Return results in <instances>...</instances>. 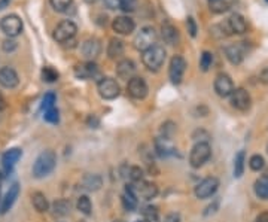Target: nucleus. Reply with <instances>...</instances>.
<instances>
[{
	"mask_svg": "<svg viewBox=\"0 0 268 222\" xmlns=\"http://www.w3.org/2000/svg\"><path fill=\"white\" fill-rule=\"evenodd\" d=\"M55 166H57V154L51 149H46L40 152L39 157L36 158L33 164V176L36 179H42L49 173H52Z\"/></svg>",
	"mask_w": 268,
	"mask_h": 222,
	"instance_id": "f257e3e1",
	"label": "nucleus"
},
{
	"mask_svg": "<svg viewBox=\"0 0 268 222\" xmlns=\"http://www.w3.org/2000/svg\"><path fill=\"white\" fill-rule=\"evenodd\" d=\"M142 61L151 72H158L166 61V49L161 45H155L142 54Z\"/></svg>",
	"mask_w": 268,
	"mask_h": 222,
	"instance_id": "f03ea898",
	"label": "nucleus"
},
{
	"mask_svg": "<svg viewBox=\"0 0 268 222\" xmlns=\"http://www.w3.org/2000/svg\"><path fill=\"white\" fill-rule=\"evenodd\" d=\"M210 157H212V146L209 145V142H198L191 149L189 164L194 169H200L209 161Z\"/></svg>",
	"mask_w": 268,
	"mask_h": 222,
	"instance_id": "7ed1b4c3",
	"label": "nucleus"
},
{
	"mask_svg": "<svg viewBox=\"0 0 268 222\" xmlns=\"http://www.w3.org/2000/svg\"><path fill=\"white\" fill-rule=\"evenodd\" d=\"M157 39H158V34H157L155 28L151 27V25H146V27L140 28V31L136 34V37L133 40V45H134V48L137 51L145 52L146 49L157 45Z\"/></svg>",
	"mask_w": 268,
	"mask_h": 222,
	"instance_id": "20e7f679",
	"label": "nucleus"
},
{
	"mask_svg": "<svg viewBox=\"0 0 268 222\" xmlns=\"http://www.w3.org/2000/svg\"><path fill=\"white\" fill-rule=\"evenodd\" d=\"M22 28H24L22 19L15 13H9L0 19V30L10 39L19 36L22 33Z\"/></svg>",
	"mask_w": 268,
	"mask_h": 222,
	"instance_id": "39448f33",
	"label": "nucleus"
},
{
	"mask_svg": "<svg viewBox=\"0 0 268 222\" xmlns=\"http://www.w3.org/2000/svg\"><path fill=\"white\" fill-rule=\"evenodd\" d=\"M127 188L131 193H134L137 199H143V200H152L158 196V187L148 181L131 182L130 185H127Z\"/></svg>",
	"mask_w": 268,
	"mask_h": 222,
	"instance_id": "423d86ee",
	"label": "nucleus"
},
{
	"mask_svg": "<svg viewBox=\"0 0 268 222\" xmlns=\"http://www.w3.org/2000/svg\"><path fill=\"white\" fill-rule=\"evenodd\" d=\"M76 31H78V25L72 19H64L55 27V30L52 33V37L58 43H66V42L72 40L76 36Z\"/></svg>",
	"mask_w": 268,
	"mask_h": 222,
	"instance_id": "0eeeda50",
	"label": "nucleus"
},
{
	"mask_svg": "<svg viewBox=\"0 0 268 222\" xmlns=\"http://www.w3.org/2000/svg\"><path fill=\"white\" fill-rule=\"evenodd\" d=\"M97 91L100 94L101 99L104 100H113L119 96L121 93V88H119V84L113 79V78H101L97 84Z\"/></svg>",
	"mask_w": 268,
	"mask_h": 222,
	"instance_id": "6e6552de",
	"label": "nucleus"
},
{
	"mask_svg": "<svg viewBox=\"0 0 268 222\" xmlns=\"http://www.w3.org/2000/svg\"><path fill=\"white\" fill-rule=\"evenodd\" d=\"M186 70V60L182 55H175L170 60V66H169V78L173 84L179 85L183 79Z\"/></svg>",
	"mask_w": 268,
	"mask_h": 222,
	"instance_id": "1a4fd4ad",
	"label": "nucleus"
},
{
	"mask_svg": "<svg viewBox=\"0 0 268 222\" xmlns=\"http://www.w3.org/2000/svg\"><path fill=\"white\" fill-rule=\"evenodd\" d=\"M218 188H219V181H218V178L210 176V178L203 179V181L195 187L194 193H195V197H197V199L204 200V199L212 197V196L218 191Z\"/></svg>",
	"mask_w": 268,
	"mask_h": 222,
	"instance_id": "9d476101",
	"label": "nucleus"
},
{
	"mask_svg": "<svg viewBox=\"0 0 268 222\" xmlns=\"http://www.w3.org/2000/svg\"><path fill=\"white\" fill-rule=\"evenodd\" d=\"M127 91H128L130 97H133V99H136V100H143V99L148 96L149 88H148V84H146V81H145L143 78L134 76L133 79L128 81V84H127Z\"/></svg>",
	"mask_w": 268,
	"mask_h": 222,
	"instance_id": "9b49d317",
	"label": "nucleus"
},
{
	"mask_svg": "<svg viewBox=\"0 0 268 222\" xmlns=\"http://www.w3.org/2000/svg\"><path fill=\"white\" fill-rule=\"evenodd\" d=\"M230 99H231L233 108H236L237 111L246 112V111L251 109L252 97H251L249 91H246L245 88H237V90H234V93L230 96Z\"/></svg>",
	"mask_w": 268,
	"mask_h": 222,
	"instance_id": "f8f14e48",
	"label": "nucleus"
},
{
	"mask_svg": "<svg viewBox=\"0 0 268 222\" xmlns=\"http://www.w3.org/2000/svg\"><path fill=\"white\" fill-rule=\"evenodd\" d=\"M215 91L219 97H230L233 93H234V82L233 79L227 75V73H219L216 78H215Z\"/></svg>",
	"mask_w": 268,
	"mask_h": 222,
	"instance_id": "ddd939ff",
	"label": "nucleus"
},
{
	"mask_svg": "<svg viewBox=\"0 0 268 222\" xmlns=\"http://www.w3.org/2000/svg\"><path fill=\"white\" fill-rule=\"evenodd\" d=\"M224 54L227 57V60L237 66L240 64L243 60H245V55H246V48L243 45V42H239V43H233V45H228L224 48Z\"/></svg>",
	"mask_w": 268,
	"mask_h": 222,
	"instance_id": "4468645a",
	"label": "nucleus"
},
{
	"mask_svg": "<svg viewBox=\"0 0 268 222\" xmlns=\"http://www.w3.org/2000/svg\"><path fill=\"white\" fill-rule=\"evenodd\" d=\"M112 28H113L115 33L125 36V34H130V33L134 31L136 22H134L133 18H130V16H127V15H121V16H116V18L113 19Z\"/></svg>",
	"mask_w": 268,
	"mask_h": 222,
	"instance_id": "2eb2a0df",
	"label": "nucleus"
},
{
	"mask_svg": "<svg viewBox=\"0 0 268 222\" xmlns=\"http://www.w3.org/2000/svg\"><path fill=\"white\" fill-rule=\"evenodd\" d=\"M81 52H82V55H84L88 61H92V60L97 58V57L100 55V52H101V43H100V40L95 39V37L87 39V40L82 43V46H81Z\"/></svg>",
	"mask_w": 268,
	"mask_h": 222,
	"instance_id": "dca6fc26",
	"label": "nucleus"
},
{
	"mask_svg": "<svg viewBox=\"0 0 268 222\" xmlns=\"http://www.w3.org/2000/svg\"><path fill=\"white\" fill-rule=\"evenodd\" d=\"M98 73H100V69L94 61H85L75 67V76L78 79H92Z\"/></svg>",
	"mask_w": 268,
	"mask_h": 222,
	"instance_id": "f3484780",
	"label": "nucleus"
},
{
	"mask_svg": "<svg viewBox=\"0 0 268 222\" xmlns=\"http://www.w3.org/2000/svg\"><path fill=\"white\" fill-rule=\"evenodd\" d=\"M19 84V76L12 67H1L0 69V85L3 88L12 90Z\"/></svg>",
	"mask_w": 268,
	"mask_h": 222,
	"instance_id": "a211bd4d",
	"label": "nucleus"
},
{
	"mask_svg": "<svg viewBox=\"0 0 268 222\" xmlns=\"http://www.w3.org/2000/svg\"><path fill=\"white\" fill-rule=\"evenodd\" d=\"M227 27L233 34H243L248 31V22L242 13H233L227 21Z\"/></svg>",
	"mask_w": 268,
	"mask_h": 222,
	"instance_id": "6ab92c4d",
	"label": "nucleus"
},
{
	"mask_svg": "<svg viewBox=\"0 0 268 222\" xmlns=\"http://www.w3.org/2000/svg\"><path fill=\"white\" fill-rule=\"evenodd\" d=\"M134 73H136V64H134L133 60L124 58L116 64V75H118L119 79L130 81V79L134 78Z\"/></svg>",
	"mask_w": 268,
	"mask_h": 222,
	"instance_id": "aec40b11",
	"label": "nucleus"
},
{
	"mask_svg": "<svg viewBox=\"0 0 268 222\" xmlns=\"http://www.w3.org/2000/svg\"><path fill=\"white\" fill-rule=\"evenodd\" d=\"M22 155V151L19 148H10L7 149L3 155H1V164H3V169L6 173H10L13 166L16 164V161L21 158Z\"/></svg>",
	"mask_w": 268,
	"mask_h": 222,
	"instance_id": "412c9836",
	"label": "nucleus"
},
{
	"mask_svg": "<svg viewBox=\"0 0 268 222\" xmlns=\"http://www.w3.org/2000/svg\"><path fill=\"white\" fill-rule=\"evenodd\" d=\"M161 36H163V40L167 43V45H178V42H179V31H178V28L172 24V22H169V21H166V22H163V25H161Z\"/></svg>",
	"mask_w": 268,
	"mask_h": 222,
	"instance_id": "4be33fe9",
	"label": "nucleus"
},
{
	"mask_svg": "<svg viewBox=\"0 0 268 222\" xmlns=\"http://www.w3.org/2000/svg\"><path fill=\"white\" fill-rule=\"evenodd\" d=\"M18 196H19V185H18V184H13V185L9 188V191L6 193V196H4V199H3V202H1V206H0V214H1V215L7 214V212L10 211V208H12L13 203L16 202Z\"/></svg>",
	"mask_w": 268,
	"mask_h": 222,
	"instance_id": "5701e85b",
	"label": "nucleus"
},
{
	"mask_svg": "<svg viewBox=\"0 0 268 222\" xmlns=\"http://www.w3.org/2000/svg\"><path fill=\"white\" fill-rule=\"evenodd\" d=\"M103 187V179L100 175H85L82 179V188L89 193H95Z\"/></svg>",
	"mask_w": 268,
	"mask_h": 222,
	"instance_id": "b1692460",
	"label": "nucleus"
},
{
	"mask_svg": "<svg viewBox=\"0 0 268 222\" xmlns=\"http://www.w3.org/2000/svg\"><path fill=\"white\" fill-rule=\"evenodd\" d=\"M51 211H52L54 217H58V218L67 217L70 214V211H72V203H70V200H66V199L55 200L51 205Z\"/></svg>",
	"mask_w": 268,
	"mask_h": 222,
	"instance_id": "393cba45",
	"label": "nucleus"
},
{
	"mask_svg": "<svg viewBox=\"0 0 268 222\" xmlns=\"http://www.w3.org/2000/svg\"><path fill=\"white\" fill-rule=\"evenodd\" d=\"M155 149L158 152L160 157H170V155H175L176 154V149L175 146L170 143V139L167 137H160L155 140Z\"/></svg>",
	"mask_w": 268,
	"mask_h": 222,
	"instance_id": "a878e982",
	"label": "nucleus"
},
{
	"mask_svg": "<svg viewBox=\"0 0 268 222\" xmlns=\"http://www.w3.org/2000/svg\"><path fill=\"white\" fill-rule=\"evenodd\" d=\"M31 205H33V208L39 212V214H45V212H48L49 211V202H48V199H46V196L43 194V193H39V191H36V193H33L31 194Z\"/></svg>",
	"mask_w": 268,
	"mask_h": 222,
	"instance_id": "bb28decb",
	"label": "nucleus"
},
{
	"mask_svg": "<svg viewBox=\"0 0 268 222\" xmlns=\"http://www.w3.org/2000/svg\"><path fill=\"white\" fill-rule=\"evenodd\" d=\"M122 54H124V42L121 39H116V37L110 39V42L107 45V57L112 60H116Z\"/></svg>",
	"mask_w": 268,
	"mask_h": 222,
	"instance_id": "cd10ccee",
	"label": "nucleus"
},
{
	"mask_svg": "<svg viewBox=\"0 0 268 222\" xmlns=\"http://www.w3.org/2000/svg\"><path fill=\"white\" fill-rule=\"evenodd\" d=\"M121 173H122L124 178L130 179L131 182L143 181V170L139 166H124L121 169Z\"/></svg>",
	"mask_w": 268,
	"mask_h": 222,
	"instance_id": "c85d7f7f",
	"label": "nucleus"
},
{
	"mask_svg": "<svg viewBox=\"0 0 268 222\" xmlns=\"http://www.w3.org/2000/svg\"><path fill=\"white\" fill-rule=\"evenodd\" d=\"M236 0H210L209 1V6H210V10L215 12V13H222V12H227L228 9H231V6L234 4Z\"/></svg>",
	"mask_w": 268,
	"mask_h": 222,
	"instance_id": "c756f323",
	"label": "nucleus"
},
{
	"mask_svg": "<svg viewBox=\"0 0 268 222\" xmlns=\"http://www.w3.org/2000/svg\"><path fill=\"white\" fill-rule=\"evenodd\" d=\"M121 202H122V206H124V209L125 211H134L136 208H137V197H136V194L134 193H131L128 188H125V193L122 194V197H121Z\"/></svg>",
	"mask_w": 268,
	"mask_h": 222,
	"instance_id": "7c9ffc66",
	"label": "nucleus"
},
{
	"mask_svg": "<svg viewBox=\"0 0 268 222\" xmlns=\"http://www.w3.org/2000/svg\"><path fill=\"white\" fill-rule=\"evenodd\" d=\"M255 194L261 200H268V176H263L255 182Z\"/></svg>",
	"mask_w": 268,
	"mask_h": 222,
	"instance_id": "2f4dec72",
	"label": "nucleus"
},
{
	"mask_svg": "<svg viewBox=\"0 0 268 222\" xmlns=\"http://www.w3.org/2000/svg\"><path fill=\"white\" fill-rule=\"evenodd\" d=\"M245 160H246V154L245 151H240L236 158H234V176L236 178H242L243 172H245Z\"/></svg>",
	"mask_w": 268,
	"mask_h": 222,
	"instance_id": "473e14b6",
	"label": "nucleus"
},
{
	"mask_svg": "<svg viewBox=\"0 0 268 222\" xmlns=\"http://www.w3.org/2000/svg\"><path fill=\"white\" fill-rule=\"evenodd\" d=\"M76 208L81 214H84L87 217L91 215V212H92V205H91V200L88 199V196H81L76 202Z\"/></svg>",
	"mask_w": 268,
	"mask_h": 222,
	"instance_id": "72a5a7b5",
	"label": "nucleus"
},
{
	"mask_svg": "<svg viewBox=\"0 0 268 222\" xmlns=\"http://www.w3.org/2000/svg\"><path fill=\"white\" fill-rule=\"evenodd\" d=\"M58 78H60V73L54 69V67H51V66H45L43 69H42V79L45 81V82H55V81H58Z\"/></svg>",
	"mask_w": 268,
	"mask_h": 222,
	"instance_id": "f704fd0d",
	"label": "nucleus"
},
{
	"mask_svg": "<svg viewBox=\"0 0 268 222\" xmlns=\"http://www.w3.org/2000/svg\"><path fill=\"white\" fill-rule=\"evenodd\" d=\"M143 218L146 222H160V212L155 206H146L143 211Z\"/></svg>",
	"mask_w": 268,
	"mask_h": 222,
	"instance_id": "c9c22d12",
	"label": "nucleus"
},
{
	"mask_svg": "<svg viewBox=\"0 0 268 222\" xmlns=\"http://www.w3.org/2000/svg\"><path fill=\"white\" fill-rule=\"evenodd\" d=\"M249 167H251L254 172H261V170L266 167V161H264L263 155H260V154L252 155L251 160H249Z\"/></svg>",
	"mask_w": 268,
	"mask_h": 222,
	"instance_id": "e433bc0d",
	"label": "nucleus"
},
{
	"mask_svg": "<svg viewBox=\"0 0 268 222\" xmlns=\"http://www.w3.org/2000/svg\"><path fill=\"white\" fill-rule=\"evenodd\" d=\"M213 64V54L209 52V51H204L200 57V69L203 72H207Z\"/></svg>",
	"mask_w": 268,
	"mask_h": 222,
	"instance_id": "4c0bfd02",
	"label": "nucleus"
},
{
	"mask_svg": "<svg viewBox=\"0 0 268 222\" xmlns=\"http://www.w3.org/2000/svg\"><path fill=\"white\" fill-rule=\"evenodd\" d=\"M49 3L57 12H66L72 6L73 0H49Z\"/></svg>",
	"mask_w": 268,
	"mask_h": 222,
	"instance_id": "58836bf2",
	"label": "nucleus"
},
{
	"mask_svg": "<svg viewBox=\"0 0 268 222\" xmlns=\"http://www.w3.org/2000/svg\"><path fill=\"white\" fill-rule=\"evenodd\" d=\"M43 118H45V121H46V122H51V124H58V121H60V113H58V109L52 108V109L45 111Z\"/></svg>",
	"mask_w": 268,
	"mask_h": 222,
	"instance_id": "ea45409f",
	"label": "nucleus"
},
{
	"mask_svg": "<svg viewBox=\"0 0 268 222\" xmlns=\"http://www.w3.org/2000/svg\"><path fill=\"white\" fill-rule=\"evenodd\" d=\"M54 103H55V94L54 93H46L43 100H42V109L43 111H48V109H52L54 108Z\"/></svg>",
	"mask_w": 268,
	"mask_h": 222,
	"instance_id": "a19ab883",
	"label": "nucleus"
},
{
	"mask_svg": "<svg viewBox=\"0 0 268 222\" xmlns=\"http://www.w3.org/2000/svg\"><path fill=\"white\" fill-rule=\"evenodd\" d=\"M161 127H163V128H161L163 137L172 139V136H173V133H175V130H176V125H175L172 121H167V122H164Z\"/></svg>",
	"mask_w": 268,
	"mask_h": 222,
	"instance_id": "79ce46f5",
	"label": "nucleus"
},
{
	"mask_svg": "<svg viewBox=\"0 0 268 222\" xmlns=\"http://www.w3.org/2000/svg\"><path fill=\"white\" fill-rule=\"evenodd\" d=\"M137 7V0H121V6L119 9H122L124 12H134Z\"/></svg>",
	"mask_w": 268,
	"mask_h": 222,
	"instance_id": "37998d69",
	"label": "nucleus"
},
{
	"mask_svg": "<svg viewBox=\"0 0 268 222\" xmlns=\"http://www.w3.org/2000/svg\"><path fill=\"white\" fill-rule=\"evenodd\" d=\"M16 46H18V43L13 40V39H6V40H3V43H1V48H3V51L4 52H12V51H15L16 49Z\"/></svg>",
	"mask_w": 268,
	"mask_h": 222,
	"instance_id": "c03bdc74",
	"label": "nucleus"
},
{
	"mask_svg": "<svg viewBox=\"0 0 268 222\" xmlns=\"http://www.w3.org/2000/svg\"><path fill=\"white\" fill-rule=\"evenodd\" d=\"M186 27H188L189 34H191L192 37H195V36H197V24H195V19H194L192 16H189V18H188V21H186Z\"/></svg>",
	"mask_w": 268,
	"mask_h": 222,
	"instance_id": "a18cd8bd",
	"label": "nucleus"
},
{
	"mask_svg": "<svg viewBox=\"0 0 268 222\" xmlns=\"http://www.w3.org/2000/svg\"><path fill=\"white\" fill-rule=\"evenodd\" d=\"M218 206H219V200H215L210 206H207L206 208V211H204V217H209V215H212V214H215L216 211H218Z\"/></svg>",
	"mask_w": 268,
	"mask_h": 222,
	"instance_id": "49530a36",
	"label": "nucleus"
},
{
	"mask_svg": "<svg viewBox=\"0 0 268 222\" xmlns=\"http://www.w3.org/2000/svg\"><path fill=\"white\" fill-rule=\"evenodd\" d=\"M104 4H106V7H109V9H119L121 0H104Z\"/></svg>",
	"mask_w": 268,
	"mask_h": 222,
	"instance_id": "de8ad7c7",
	"label": "nucleus"
},
{
	"mask_svg": "<svg viewBox=\"0 0 268 222\" xmlns=\"http://www.w3.org/2000/svg\"><path fill=\"white\" fill-rule=\"evenodd\" d=\"M164 222H180V215L173 212V214H169L166 218H164Z\"/></svg>",
	"mask_w": 268,
	"mask_h": 222,
	"instance_id": "09e8293b",
	"label": "nucleus"
},
{
	"mask_svg": "<svg viewBox=\"0 0 268 222\" xmlns=\"http://www.w3.org/2000/svg\"><path fill=\"white\" fill-rule=\"evenodd\" d=\"M260 81H261L263 84L268 85V67H266V69L260 73Z\"/></svg>",
	"mask_w": 268,
	"mask_h": 222,
	"instance_id": "8fccbe9b",
	"label": "nucleus"
},
{
	"mask_svg": "<svg viewBox=\"0 0 268 222\" xmlns=\"http://www.w3.org/2000/svg\"><path fill=\"white\" fill-rule=\"evenodd\" d=\"M255 222H268V212H263L257 217Z\"/></svg>",
	"mask_w": 268,
	"mask_h": 222,
	"instance_id": "3c124183",
	"label": "nucleus"
},
{
	"mask_svg": "<svg viewBox=\"0 0 268 222\" xmlns=\"http://www.w3.org/2000/svg\"><path fill=\"white\" fill-rule=\"evenodd\" d=\"M6 106H7V103H6V99H4V97H3V94L0 93V111L6 109Z\"/></svg>",
	"mask_w": 268,
	"mask_h": 222,
	"instance_id": "603ef678",
	"label": "nucleus"
},
{
	"mask_svg": "<svg viewBox=\"0 0 268 222\" xmlns=\"http://www.w3.org/2000/svg\"><path fill=\"white\" fill-rule=\"evenodd\" d=\"M9 1H10V0H0V9L6 7V6L9 4Z\"/></svg>",
	"mask_w": 268,
	"mask_h": 222,
	"instance_id": "864d4df0",
	"label": "nucleus"
},
{
	"mask_svg": "<svg viewBox=\"0 0 268 222\" xmlns=\"http://www.w3.org/2000/svg\"><path fill=\"white\" fill-rule=\"evenodd\" d=\"M87 3H95V1H98V0H85Z\"/></svg>",
	"mask_w": 268,
	"mask_h": 222,
	"instance_id": "5fc2aeb1",
	"label": "nucleus"
},
{
	"mask_svg": "<svg viewBox=\"0 0 268 222\" xmlns=\"http://www.w3.org/2000/svg\"><path fill=\"white\" fill-rule=\"evenodd\" d=\"M1 182H3V175H1V172H0V185H1Z\"/></svg>",
	"mask_w": 268,
	"mask_h": 222,
	"instance_id": "6e6d98bb",
	"label": "nucleus"
},
{
	"mask_svg": "<svg viewBox=\"0 0 268 222\" xmlns=\"http://www.w3.org/2000/svg\"><path fill=\"white\" fill-rule=\"evenodd\" d=\"M139 222H146V221H139Z\"/></svg>",
	"mask_w": 268,
	"mask_h": 222,
	"instance_id": "4d7b16f0",
	"label": "nucleus"
},
{
	"mask_svg": "<svg viewBox=\"0 0 268 222\" xmlns=\"http://www.w3.org/2000/svg\"><path fill=\"white\" fill-rule=\"evenodd\" d=\"M81 222H85V221H81Z\"/></svg>",
	"mask_w": 268,
	"mask_h": 222,
	"instance_id": "13d9d810",
	"label": "nucleus"
},
{
	"mask_svg": "<svg viewBox=\"0 0 268 222\" xmlns=\"http://www.w3.org/2000/svg\"><path fill=\"white\" fill-rule=\"evenodd\" d=\"M209 1H210V0H209Z\"/></svg>",
	"mask_w": 268,
	"mask_h": 222,
	"instance_id": "bf43d9fd",
	"label": "nucleus"
},
{
	"mask_svg": "<svg viewBox=\"0 0 268 222\" xmlns=\"http://www.w3.org/2000/svg\"><path fill=\"white\" fill-rule=\"evenodd\" d=\"M267 1H268V0H267Z\"/></svg>",
	"mask_w": 268,
	"mask_h": 222,
	"instance_id": "052dcab7",
	"label": "nucleus"
}]
</instances>
